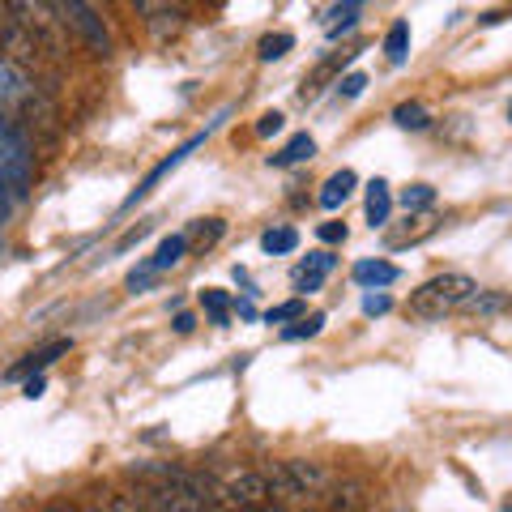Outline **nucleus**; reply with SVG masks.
Wrapping results in <instances>:
<instances>
[{
  "instance_id": "f257e3e1",
  "label": "nucleus",
  "mask_w": 512,
  "mask_h": 512,
  "mask_svg": "<svg viewBox=\"0 0 512 512\" xmlns=\"http://www.w3.org/2000/svg\"><path fill=\"white\" fill-rule=\"evenodd\" d=\"M474 291H478V282L470 274H457V269H448V274L427 278L419 291L410 295V312L419 316V320H440L448 312L466 308V303L474 299Z\"/></svg>"
},
{
  "instance_id": "c756f323",
  "label": "nucleus",
  "mask_w": 512,
  "mask_h": 512,
  "mask_svg": "<svg viewBox=\"0 0 512 512\" xmlns=\"http://www.w3.org/2000/svg\"><path fill=\"white\" fill-rule=\"evenodd\" d=\"M43 389H47L43 376H30V380H26V397H30V402H35V397H43Z\"/></svg>"
},
{
  "instance_id": "423d86ee",
  "label": "nucleus",
  "mask_w": 512,
  "mask_h": 512,
  "mask_svg": "<svg viewBox=\"0 0 512 512\" xmlns=\"http://www.w3.org/2000/svg\"><path fill=\"white\" fill-rule=\"evenodd\" d=\"M201 141H205V133H197V137H192V141H184V146H180V150H175L171 158H163V163H158V167H154V171L146 175V180H141V188H137V192H133V197H128L124 205H137V201H141V197H146V192H150V188H154L158 180H163V175H171L175 167H180V163H184V158H188L192 150H197V146H201Z\"/></svg>"
},
{
  "instance_id": "b1692460",
  "label": "nucleus",
  "mask_w": 512,
  "mask_h": 512,
  "mask_svg": "<svg viewBox=\"0 0 512 512\" xmlns=\"http://www.w3.org/2000/svg\"><path fill=\"white\" fill-rule=\"evenodd\" d=\"M299 316H303V299H286L265 312V325H286V320H299Z\"/></svg>"
},
{
  "instance_id": "0eeeda50",
  "label": "nucleus",
  "mask_w": 512,
  "mask_h": 512,
  "mask_svg": "<svg viewBox=\"0 0 512 512\" xmlns=\"http://www.w3.org/2000/svg\"><path fill=\"white\" fill-rule=\"evenodd\" d=\"M60 355H69V342H52V346H43V350H35V355H26L22 363H13L9 372H5V380H22V376H30V372H43V367H52Z\"/></svg>"
},
{
  "instance_id": "a211bd4d",
  "label": "nucleus",
  "mask_w": 512,
  "mask_h": 512,
  "mask_svg": "<svg viewBox=\"0 0 512 512\" xmlns=\"http://www.w3.org/2000/svg\"><path fill=\"white\" fill-rule=\"evenodd\" d=\"M359 5H367V0H342V5L329 13V26H325V30H329V39H338L342 30L355 26V13H359Z\"/></svg>"
},
{
  "instance_id": "5701e85b",
  "label": "nucleus",
  "mask_w": 512,
  "mask_h": 512,
  "mask_svg": "<svg viewBox=\"0 0 512 512\" xmlns=\"http://www.w3.org/2000/svg\"><path fill=\"white\" fill-rule=\"evenodd\" d=\"M320 325H325V316H320V312H312V316H299V325H291V329L282 333V338H286V342H299V338H316V333H320Z\"/></svg>"
},
{
  "instance_id": "393cba45",
  "label": "nucleus",
  "mask_w": 512,
  "mask_h": 512,
  "mask_svg": "<svg viewBox=\"0 0 512 512\" xmlns=\"http://www.w3.org/2000/svg\"><path fill=\"white\" fill-rule=\"evenodd\" d=\"M389 308H393V299L384 295V291H367V295H363V312H367V316H384Z\"/></svg>"
},
{
  "instance_id": "f03ea898",
  "label": "nucleus",
  "mask_w": 512,
  "mask_h": 512,
  "mask_svg": "<svg viewBox=\"0 0 512 512\" xmlns=\"http://www.w3.org/2000/svg\"><path fill=\"white\" fill-rule=\"evenodd\" d=\"M5 9L39 47H47V52H60L64 47V22L52 9V0H5Z\"/></svg>"
},
{
  "instance_id": "c85d7f7f",
  "label": "nucleus",
  "mask_w": 512,
  "mask_h": 512,
  "mask_svg": "<svg viewBox=\"0 0 512 512\" xmlns=\"http://www.w3.org/2000/svg\"><path fill=\"white\" fill-rule=\"evenodd\" d=\"M500 303H504L500 295H478V291H474V299L466 303V308H474V312H491V308H500Z\"/></svg>"
},
{
  "instance_id": "412c9836",
  "label": "nucleus",
  "mask_w": 512,
  "mask_h": 512,
  "mask_svg": "<svg viewBox=\"0 0 512 512\" xmlns=\"http://www.w3.org/2000/svg\"><path fill=\"white\" fill-rule=\"evenodd\" d=\"M222 231H227V222H222V218H205V222L192 227V239H197L201 248H214L218 239H222Z\"/></svg>"
},
{
  "instance_id": "f3484780",
  "label": "nucleus",
  "mask_w": 512,
  "mask_h": 512,
  "mask_svg": "<svg viewBox=\"0 0 512 512\" xmlns=\"http://www.w3.org/2000/svg\"><path fill=\"white\" fill-rule=\"evenodd\" d=\"M384 56H389L393 64H402L410 56V26L406 22H393L389 35H384Z\"/></svg>"
},
{
  "instance_id": "ddd939ff",
  "label": "nucleus",
  "mask_w": 512,
  "mask_h": 512,
  "mask_svg": "<svg viewBox=\"0 0 512 512\" xmlns=\"http://www.w3.org/2000/svg\"><path fill=\"white\" fill-rule=\"evenodd\" d=\"M389 210H393L389 184L372 180V184H367V222H372V227H384V222H389Z\"/></svg>"
},
{
  "instance_id": "7ed1b4c3",
  "label": "nucleus",
  "mask_w": 512,
  "mask_h": 512,
  "mask_svg": "<svg viewBox=\"0 0 512 512\" xmlns=\"http://www.w3.org/2000/svg\"><path fill=\"white\" fill-rule=\"evenodd\" d=\"M269 474V487H274V495H282V500H303V495H316V491H325L333 483V474L320 466V461H278L274 470H265Z\"/></svg>"
},
{
  "instance_id": "cd10ccee",
  "label": "nucleus",
  "mask_w": 512,
  "mask_h": 512,
  "mask_svg": "<svg viewBox=\"0 0 512 512\" xmlns=\"http://www.w3.org/2000/svg\"><path fill=\"white\" fill-rule=\"evenodd\" d=\"M320 239L325 244H346V222H320Z\"/></svg>"
},
{
  "instance_id": "4468645a",
  "label": "nucleus",
  "mask_w": 512,
  "mask_h": 512,
  "mask_svg": "<svg viewBox=\"0 0 512 512\" xmlns=\"http://www.w3.org/2000/svg\"><path fill=\"white\" fill-rule=\"evenodd\" d=\"M184 252H188V235H167L163 244H158L150 269H154V274H163V269H175V265L184 261Z\"/></svg>"
},
{
  "instance_id": "f8f14e48",
  "label": "nucleus",
  "mask_w": 512,
  "mask_h": 512,
  "mask_svg": "<svg viewBox=\"0 0 512 512\" xmlns=\"http://www.w3.org/2000/svg\"><path fill=\"white\" fill-rule=\"evenodd\" d=\"M350 192H355V171H338L325 180V188H320V205H325V210H338V205H346Z\"/></svg>"
},
{
  "instance_id": "39448f33",
  "label": "nucleus",
  "mask_w": 512,
  "mask_h": 512,
  "mask_svg": "<svg viewBox=\"0 0 512 512\" xmlns=\"http://www.w3.org/2000/svg\"><path fill=\"white\" fill-rule=\"evenodd\" d=\"M269 495H274V487H269L265 470H239V474H231V483H227L231 508H261V504H269Z\"/></svg>"
},
{
  "instance_id": "6ab92c4d",
  "label": "nucleus",
  "mask_w": 512,
  "mask_h": 512,
  "mask_svg": "<svg viewBox=\"0 0 512 512\" xmlns=\"http://www.w3.org/2000/svg\"><path fill=\"white\" fill-rule=\"evenodd\" d=\"M431 205H436V188H431V184H410V188L402 192V210H406V214L431 210Z\"/></svg>"
},
{
  "instance_id": "9d476101",
  "label": "nucleus",
  "mask_w": 512,
  "mask_h": 512,
  "mask_svg": "<svg viewBox=\"0 0 512 512\" xmlns=\"http://www.w3.org/2000/svg\"><path fill=\"white\" fill-rule=\"evenodd\" d=\"M333 265H338V261H333L329 252H312L308 261L299 265V291H316V286L333 274Z\"/></svg>"
},
{
  "instance_id": "7c9ffc66",
  "label": "nucleus",
  "mask_w": 512,
  "mask_h": 512,
  "mask_svg": "<svg viewBox=\"0 0 512 512\" xmlns=\"http://www.w3.org/2000/svg\"><path fill=\"white\" fill-rule=\"evenodd\" d=\"M192 325H197V320H192L188 312H180V316H175V333H192Z\"/></svg>"
},
{
  "instance_id": "aec40b11",
  "label": "nucleus",
  "mask_w": 512,
  "mask_h": 512,
  "mask_svg": "<svg viewBox=\"0 0 512 512\" xmlns=\"http://www.w3.org/2000/svg\"><path fill=\"white\" fill-rule=\"evenodd\" d=\"M201 308L214 316V325H227V320H231V299H227V291H201Z\"/></svg>"
},
{
  "instance_id": "a878e982",
  "label": "nucleus",
  "mask_w": 512,
  "mask_h": 512,
  "mask_svg": "<svg viewBox=\"0 0 512 512\" xmlns=\"http://www.w3.org/2000/svg\"><path fill=\"white\" fill-rule=\"evenodd\" d=\"M363 86H367V73H346L338 82V94H342V99H359Z\"/></svg>"
},
{
  "instance_id": "9b49d317",
  "label": "nucleus",
  "mask_w": 512,
  "mask_h": 512,
  "mask_svg": "<svg viewBox=\"0 0 512 512\" xmlns=\"http://www.w3.org/2000/svg\"><path fill=\"white\" fill-rule=\"evenodd\" d=\"M312 154H316V141L308 133H299V137L286 141V150L269 154V167H295V163H308Z\"/></svg>"
},
{
  "instance_id": "72a5a7b5",
  "label": "nucleus",
  "mask_w": 512,
  "mask_h": 512,
  "mask_svg": "<svg viewBox=\"0 0 512 512\" xmlns=\"http://www.w3.org/2000/svg\"><path fill=\"white\" fill-rule=\"evenodd\" d=\"M508 512H512V508H508Z\"/></svg>"
},
{
  "instance_id": "20e7f679",
  "label": "nucleus",
  "mask_w": 512,
  "mask_h": 512,
  "mask_svg": "<svg viewBox=\"0 0 512 512\" xmlns=\"http://www.w3.org/2000/svg\"><path fill=\"white\" fill-rule=\"evenodd\" d=\"M52 9L60 13V22L69 26L82 43H90L99 56H111V35H107L99 9H94L90 0H52Z\"/></svg>"
},
{
  "instance_id": "6e6552de",
  "label": "nucleus",
  "mask_w": 512,
  "mask_h": 512,
  "mask_svg": "<svg viewBox=\"0 0 512 512\" xmlns=\"http://www.w3.org/2000/svg\"><path fill=\"white\" fill-rule=\"evenodd\" d=\"M350 278H355L359 286H367V291H380V286L397 282V265H389V261H359L355 269H350Z\"/></svg>"
},
{
  "instance_id": "2eb2a0df",
  "label": "nucleus",
  "mask_w": 512,
  "mask_h": 512,
  "mask_svg": "<svg viewBox=\"0 0 512 512\" xmlns=\"http://www.w3.org/2000/svg\"><path fill=\"white\" fill-rule=\"evenodd\" d=\"M261 248H265L269 256L295 252V248H299V231H295V227H274V231H265V235H261Z\"/></svg>"
},
{
  "instance_id": "473e14b6",
  "label": "nucleus",
  "mask_w": 512,
  "mask_h": 512,
  "mask_svg": "<svg viewBox=\"0 0 512 512\" xmlns=\"http://www.w3.org/2000/svg\"><path fill=\"white\" fill-rule=\"evenodd\" d=\"M508 120H512V103H508Z\"/></svg>"
},
{
  "instance_id": "bb28decb",
  "label": "nucleus",
  "mask_w": 512,
  "mask_h": 512,
  "mask_svg": "<svg viewBox=\"0 0 512 512\" xmlns=\"http://www.w3.org/2000/svg\"><path fill=\"white\" fill-rule=\"evenodd\" d=\"M274 133H282V116L278 111H265V116L256 120V137H274Z\"/></svg>"
},
{
  "instance_id": "dca6fc26",
  "label": "nucleus",
  "mask_w": 512,
  "mask_h": 512,
  "mask_svg": "<svg viewBox=\"0 0 512 512\" xmlns=\"http://www.w3.org/2000/svg\"><path fill=\"white\" fill-rule=\"evenodd\" d=\"M295 47V35L291 30H278V35H265L261 43H256V56H261L265 64H274V60H282L286 52Z\"/></svg>"
},
{
  "instance_id": "2f4dec72",
  "label": "nucleus",
  "mask_w": 512,
  "mask_h": 512,
  "mask_svg": "<svg viewBox=\"0 0 512 512\" xmlns=\"http://www.w3.org/2000/svg\"><path fill=\"white\" fill-rule=\"evenodd\" d=\"M239 512H269V508H265V504H261V508H239Z\"/></svg>"
},
{
  "instance_id": "4be33fe9",
  "label": "nucleus",
  "mask_w": 512,
  "mask_h": 512,
  "mask_svg": "<svg viewBox=\"0 0 512 512\" xmlns=\"http://www.w3.org/2000/svg\"><path fill=\"white\" fill-rule=\"evenodd\" d=\"M393 120H397V128H414V133H419V128H427V111L419 103H402L393 111Z\"/></svg>"
},
{
  "instance_id": "1a4fd4ad",
  "label": "nucleus",
  "mask_w": 512,
  "mask_h": 512,
  "mask_svg": "<svg viewBox=\"0 0 512 512\" xmlns=\"http://www.w3.org/2000/svg\"><path fill=\"white\" fill-rule=\"evenodd\" d=\"M26 94H30V82H26V73L18 69V64L0 60V107H9V103H22Z\"/></svg>"
}]
</instances>
